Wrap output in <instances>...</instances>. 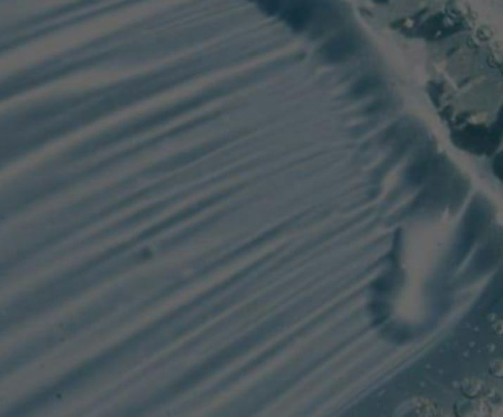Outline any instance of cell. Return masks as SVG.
<instances>
[{"label":"cell","mask_w":503,"mask_h":417,"mask_svg":"<svg viewBox=\"0 0 503 417\" xmlns=\"http://www.w3.org/2000/svg\"><path fill=\"white\" fill-rule=\"evenodd\" d=\"M454 417H492V406L485 398H459L453 406Z\"/></svg>","instance_id":"7a4b0ae2"},{"label":"cell","mask_w":503,"mask_h":417,"mask_svg":"<svg viewBox=\"0 0 503 417\" xmlns=\"http://www.w3.org/2000/svg\"><path fill=\"white\" fill-rule=\"evenodd\" d=\"M438 409L437 404L432 399L424 398V396H412L406 401H402L394 411L393 417H437Z\"/></svg>","instance_id":"6da1fadb"}]
</instances>
